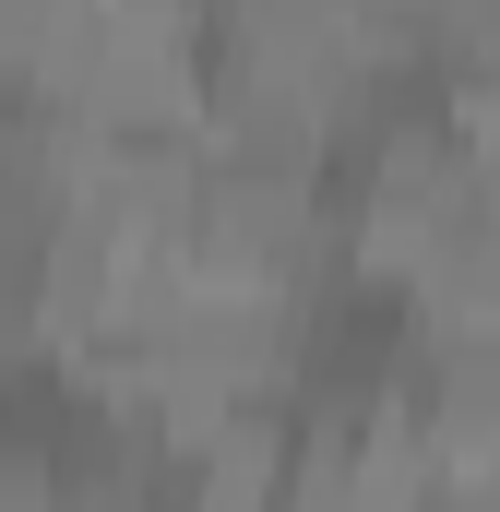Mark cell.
I'll use <instances>...</instances> for the list:
<instances>
[{
	"instance_id": "obj_2",
	"label": "cell",
	"mask_w": 500,
	"mask_h": 512,
	"mask_svg": "<svg viewBox=\"0 0 500 512\" xmlns=\"http://www.w3.org/2000/svg\"><path fill=\"white\" fill-rule=\"evenodd\" d=\"M393 417L417 429V453L441 477H489L500 465V334H429L417 322V358L393 382Z\"/></svg>"
},
{
	"instance_id": "obj_3",
	"label": "cell",
	"mask_w": 500,
	"mask_h": 512,
	"mask_svg": "<svg viewBox=\"0 0 500 512\" xmlns=\"http://www.w3.org/2000/svg\"><path fill=\"white\" fill-rule=\"evenodd\" d=\"M48 36H60V0H0V96H36Z\"/></svg>"
},
{
	"instance_id": "obj_1",
	"label": "cell",
	"mask_w": 500,
	"mask_h": 512,
	"mask_svg": "<svg viewBox=\"0 0 500 512\" xmlns=\"http://www.w3.org/2000/svg\"><path fill=\"white\" fill-rule=\"evenodd\" d=\"M322 227H334L322 179H262V167H215L203 155V191L179 215V262L215 274V286H286L322 251Z\"/></svg>"
}]
</instances>
